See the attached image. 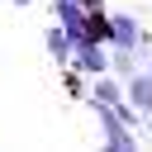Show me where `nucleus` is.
I'll list each match as a JSON object with an SVG mask.
<instances>
[{
  "instance_id": "nucleus-1",
  "label": "nucleus",
  "mask_w": 152,
  "mask_h": 152,
  "mask_svg": "<svg viewBox=\"0 0 152 152\" xmlns=\"http://www.w3.org/2000/svg\"><path fill=\"white\" fill-rule=\"evenodd\" d=\"M86 104L95 109V124H100V138H104L109 152H133V147H138V109H133L128 100H119V104L86 100Z\"/></svg>"
},
{
  "instance_id": "nucleus-2",
  "label": "nucleus",
  "mask_w": 152,
  "mask_h": 152,
  "mask_svg": "<svg viewBox=\"0 0 152 152\" xmlns=\"http://www.w3.org/2000/svg\"><path fill=\"white\" fill-rule=\"evenodd\" d=\"M71 71H81L86 81L90 76H100V71H109V43H90V38H81V43H71V62H66Z\"/></svg>"
},
{
  "instance_id": "nucleus-3",
  "label": "nucleus",
  "mask_w": 152,
  "mask_h": 152,
  "mask_svg": "<svg viewBox=\"0 0 152 152\" xmlns=\"http://www.w3.org/2000/svg\"><path fill=\"white\" fill-rule=\"evenodd\" d=\"M142 43H147L142 19L128 10H109V48H142Z\"/></svg>"
},
{
  "instance_id": "nucleus-4",
  "label": "nucleus",
  "mask_w": 152,
  "mask_h": 152,
  "mask_svg": "<svg viewBox=\"0 0 152 152\" xmlns=\"http://www.w3.org/2000/svg\"><path fill=\"white\" fill-rule=\"evenodd\" d=\"M124 100L138 114H152V66H138L133 76H124Z\"/></svg>"
},
{
  "instance_id": "nucleus-5",
  "label": "nucleus",
  "mask_w": 152,
  "mask_h": 152,
  "mask_svg": "<svg viewBox=\"0 0 152 152\" xmlns=\"http://www.w3.org/2000/svg\"><path fill=\"white\" fill-rule=\"evenodd\" d=\"M86 100H100V104H119V100H124V81H119L114 71H100V76H90V90H86Z\"/></svg>"
},
{
  "instance_id": "nucleus-6",
  "label": "nucleus",
  "mask_w": 152,
  "mask_h": 152,
  "mask_svg": "<svg viewBox=\"0 0 152 152\" xmlns=\"http://www.w3.org/2000/svg\"><path fill=\"white\" fill-rule=\"evenodd\" d=\"M43 48H48V57H52V62H57V71H62V66H66V62H71V38H66V33H62V28H57V24H52V28H48V33H43Z\"/></svg>"
},
{
  "instance_id": "nucleus-7",
  "label": "nucleus",
  "mask_w": 152,
  "mask_h": 152,
  "mask_svg": "<svg viewBox=\"0 0 152 152\" xmlns=\"http://www.w3.org/2000/svg\"><path fill=\"white\" fill-rule=\"evenodd\" d=\"M138 66H142V52H138V48H109V71H114L119 81L133 76Z\"/></svg>"
},
{
  "instance_id": "nucleus-8",
  "label": "nucleus",
  "mask_w": 152,
  "mask_h": 152,
  "mask_svg": "<svg viewBox=\"0 0 152 152\" xmlns=\"http://www.w3.org/2000/svg\"><path fill=\"white\" fill-rule=\"evenodd\" d=\"M81 10H104V0H81Z\"/></svg>"
},
{
  "instance_id": "nucleus-9",
  "label": "nucleus",
  "mask_w": 152,
  "mask_h": 152,
  "mask_svg": "<svg viewBox=\"0 0 152 152\" xmlns=\"http://www.w3.org/2000/svg\"><path fill=\"white\" fill-rule=\"evenodd\" d=\"M138 52H147V57H152V38H147V43H142V48H138Z\"/></svg>"
},
{
  "instance_id": "nucleus-10",
  "label": "nucleus",
  "mask_w": 152,
  "mask_h": 152,
  "mask_svg": "<svg viewBox=\"0 0 152 152\" xmlns=\"http://www.w3.org/2000/svg\"><path fill=\"white\" fill-rule=\"evenodd\" d=\"M10 5H19V10H24V5H33V0H10Z\"/></svg>"
}]
</instances>
